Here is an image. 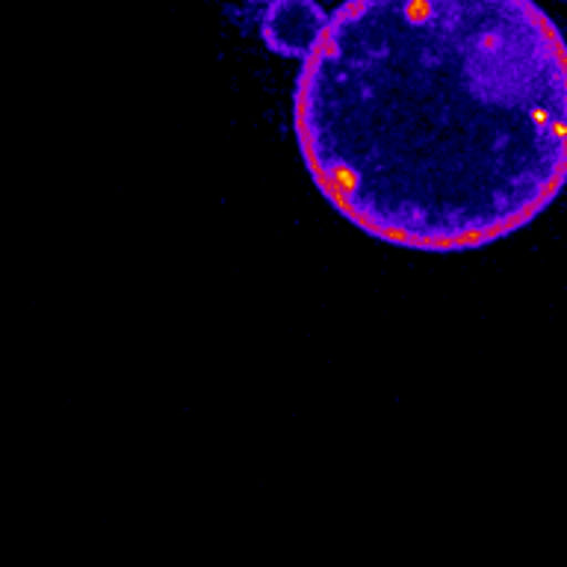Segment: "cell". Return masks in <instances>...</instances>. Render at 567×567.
I'll use <instances>...</instances> for the list:
<instances>
[{"label":"cell","instance_id":"obj_1","mask_svg":"<svg viewBox=\"0 0 567 567\" xmlns=\"http://www.w3.org/2000/svg\"><path fill=\"white\" fill-rule=\"evenodd\" d=\"M292 133L367 237L491 246L567 184V39L526 0L346 3L301 60Z\"/></svg>","mask_w":567,"mask_h":567},{"label":"cell","instance_id":"obj_2","mask_svg":"<svg viewBox=\"0 0 567 567\" xmlns=\"http://www.w3.org/2000/svg\"><path fill=\"white\" fill-rule=\"evenodd\" d=\"M331 12L317 3H275L264 12L260 35L275 53L284 56H308L319 35L326 30Z\"/></svg>","mask_w":567,"mask_h":567}]
</instances>
